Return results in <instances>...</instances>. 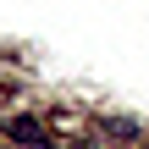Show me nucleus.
I'll return each instance as SVG.
<instances>
[{"label": "nucleus", "mask_w": 149, "mask_h": 149, "mask_svg": "<svg viewBox=\"0 0 149 149\" xmlns=\"http://www.w3.org/2000/svg\"><path fill=\"white\" fill-rule=\"evenodd\" d=\"M6 133H11L17 144H28V149H39V144H44V127H39L33 116H11V122H6Z\"/></svg>", "instance_id": "nucleus-1"}]
</instances>
